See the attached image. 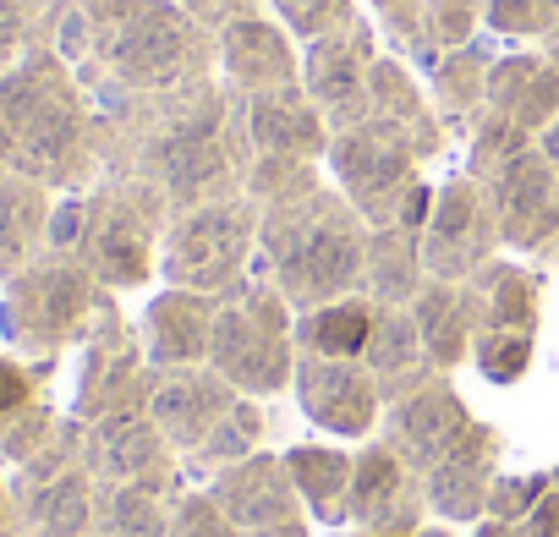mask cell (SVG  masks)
<instances>
[{
  "label": "cell",
  "mask_w": 559,
  "mask_h": 537,
  "mask_svg": "<svg viewBox=\"0 0 559 537\" xmlns=\"http://www.w3.org/2000/svg\"><path fill=\"white\" fill-rule=\"evenodd\" d=\"M99 159L105 176H138L159 187L170 214L241 198L252 165L241 94H230L219 77H203L176 94L99 110Z\"/></svg>",
  "instance_id": "1"
},
{
  "label": "cell",
  "mask_w": 559,
  "mask_h": 537,
  "mask_svg": "<svg viewBox=\"0 0 559 537\" xmlns=\"http://www.w3.org/2000/svg\"><path fill=\"white\" fill-rule=\"evenodd\" d=\"M50 45L72 61L99 110L219 77L214 34L181 0H72Z\"/></svg>",
  "instance_id": "2"
},
{
  "label": "cell",
  "mask_w": 559,
  "mask_h": 537,
  "mask_svg": "<svg viewBox=\"0 0 559 537\" xmlns=\"http://www.w3.org/2000/svg\"><path fill=\"white\" fill-rule=\"evenodd\" d=\"M0 165L50 192H88L105 176L99 105L56 45H34L0 77Z\"/></svg>",
  "instance_id": "3"
},
{
  "label": "cell",
  "mask_w": 559,
  "mask_h": 537,
  "mask_svg": "<svg viewBox=\"0 0 559 537\" xmlns=\"http://www.w3.org/2000/svg\"><path fill=\"white\" fill-rule=\"evenodd\" d=\"M368 236L373 225L346 203L335 181H324L292 203L258 208L252 275H263L297 313L341 302V297H362Z\"/></svg>",
  "instance_id": "4"
},
{
  "label": "cell",
  "mask_w": 559,
  "mask_h": 537,
  "mask_svg": "<svg viewBox=\"0 0 559 537\" xmlns=\"http://www.w3.org/2000/svg\"><path fill=\"white\" fill-rule=\"evenodd\" d=\"M170 203L159 187L138 176H99L88 192H67L56 203L50 247L78 258L105 291H143L159 281V247L170 230Z\"/></svg>",
  "instance_id": "5"
},
{
  "label": "cell",
  "mask_w": 559,
  "mask_h": 537,
  "mask_svg": "<svg viewBox=\"0 0 559 537\" xmlns=\"http://www.w3.org/2000/svg\"><path fill=\"white\" fill-rule=\"evenodd\" d=\"M110 308H121L116 291H105L78 258L45 247L28 268L0 281V346L56 373Z\"/></svg>",
  "instance_id": "6"
},
{
  "label": "cell",
  "mask_w": 559,
  "mask_h": 537,
  "mask_svg": "<svg viewBox=\"0 0 559 537\" xmlns=\"http://www.w3.org/2000/svg\"><path fill=\"white\" fill-rule=\"evenodd\" d=\"M209 368L252 401H274L292 390V379H297V308L263 275H247L236 291L219 297Z\"/></svg>",
  "instance_id": "7"
},
{
  "label": "cell",
  "mask_w": 559,
  "mask_h": 537,
  "mask_svg": "<svg viewBox=\"0 0 559 537\" xmlns=\"http://www.w3.org/2000/svg\"><path fill=\"white\" fill-rule=\"evenodd\" d=\"M324 170L373 230L379 225H406V230L428 225L433 181L423 176V159L412 154V143L395 138L390 127L362 121L352 132H335Z\"/></svg>",
  "instance_id": "8"
},
{
  "label": "cell",
  "mask_w": 559,
  "mask_h": 537,
  "mask_svg": "<svg viewBox=\"0 0 559 537\" xmlns=\"http://www.w3.org/2000/svg\"><path fill=\"white\" fill-rule=\"evenodd\" d=\"M252 258H258V203L241 192V198L198 203L170 219L159 247V281L181 291L225 297L252 275Z\"/></svg>",
  "instance_id": "9"
},
{
  "label": "cell",
  "mask_w": 559,
  "mask_h": 537,
  "mask_svg": "<svg viewBox=\"0 0 559 537\" xmlns=\"http://www.w3.org/2000/svg\"><path fill=\"white\" fill-rule=\"evenodd\" d=\"M154 379H159V368L148 362L138 324H127L121 308H110L99 319V330L78 346L67 411L78 422H99V417H116V411H148Z\"/></svg>",
  "instance_id": "10"
},
{
  "label": "cell",
  "mask_w": 559,
  "mask_h": 537,
  "mask_svg": "<svg viewBox=\"0 0 559 537\" xmlns=\"http://www.w3.org/2000/svg\"><path fill=\"white\" fill-rule=\"evenodd\" d=\"M504 236L488 203V187L472 181L466 170L444 176L433 187V208L423 225V263H428V281H455L466 286L488 258H499Z\"/></svg>",
  "instance_id": "11"
},
{
  "label": "cell",
  "mask_w": 559,
  "mask_h": 537,
  "mask_svg": "<svg viewBox=\"0 0 559 537\" xmlns=\"http://www.w3.org/2000/svg\"><path fill=\"white\" fill-rule=\"evenodd\" d=\"M83 466L94 472V482H138L165 499H181L192 488L181 455L170 450V439L148 411H116L83 422Z\"/></svg>",
  "instance_id": "12"
},
{
  "label": "cell",
  "mask_w": 559,
  "mask_h": 537,
  "mask_svg": "<svg viewBox=\"0 0 559 537\" xmlns=\"http://www.w3.org/2000/svg\"><path fill=\"white\" fill-rule=\"evenodd\" d=\"M203 488L214 493V504L230 515V526L241 537H313V515L292 482V466L274 450H258V455L214 472Z\"/></svg>",
  "instance_id": "13"
},
{
  "label": "cell",
  "mask_w": 559,
  "mask_h": 537,
  "mask_svg": "<svg viewBox=\"0 0 559 537\" xmlns=\"http://www.w3.org/2000/svg\"><path fill=\"white\" fill-rule=\"evenodd\" d=\"M373 61H379V28L368 17H352L346 28L302 45V88L335 132H352L368 121Z\"/></svg>",
  "instance_id": "14"
},
{
  "label": "cell",
  "mask_w": 559,
  "mask_h": 537,
  "mask_svg": "<svg viewBox=\"0 0 559 537\" xmlns=\"http://www.w3.org/2000/svg\"><path fill=\"white\" fill-rule=\"evenodd\" d=\"M292 395H297L302 417L330 439H357L362 444L384 422V395H379L362 357H302L297 351Z\"/></svg>",
  "instance_id": "15"
},
{
  "label": "cell",
  "mask_w": 559,
  "mask_h": 537,
  "mask_svg": "<svg viewBox=\"0 0 559 537\" xmlns=\"http://www.w3.org/2000/svg\"><path fill=\"white\" fill-rule=\"evenodd\" d=\"M472 422H477V417L466 411L455 379H450V373H433L428 384H417L412 395H401V401L384 406L379 439H384L417 477H428V472L466 439Z\"/></svg>",
  "instance_id": "16"
},
{
  "label": "cell",
  "mask_w": 559,
  "mask_h": 537,
  "mask_svg": "<svg viewBox=\"0 0 559 537\" xmlns=\"http://www.w3.org/2000/svg\"><path fill=\"white\" fill-rule=\"evenodd\" d=\"M483 187H488V203H493L504 247L526 252V258H543L548 241L559 236V176H554L548 154L532 143L526 154L499 165Z\"/></svg>",
  "instance_id": "17"
},
{
  "label": "cell",
  "mask_w": 559,
  "mask_h": 537,
  "mask_svg": "<svg viewBox=\"0 0 559 537\" xmlns=\"http://www.w3.org/2000/svg\"><path fill=\"white\" fill-rule=\"evenodd\" d=\"M214 56H219V83L241 99L302 83V50L274 12H252V17L225 23L214 34Z\"/></svg>",
  "instance_id": "18"
},
{
  "label": "cell",
  "mask_w": 559,
  "mask_h": 537,
  "mask_svg": "<svg viewBox=\"0 0 559 537\" xmlns=\"http://www.w3.org/2000/svg\"><path fill=\"white\" fill-rule=\"evenodd\" d=\"M236 406H241V390L230 379H219L209 362L203 368H159L154 395H148V417L159 422V433L170 439L181 466L214 439V428Z\"/></svg>",
  "instance_id": "19"
},
{
  "label": "cell",
  "mask_w": 559,
  "mask_h": 537,
  "mask_svg": "<svg viewBox=\"0 0 559 537\" xmlns=\"http://www.w3.org/2000/svg\"><path fill=\"white\" fill-rule=\"evenodd\" d=\"M428 493L423 477L373 433L357 450V472H352V526L357 532H423L428 526Z\"/></svg>",
  "instance_id": "20"
},
{
  "label": "cell",
  "mask_w": 559,
  "mask_h": 537,
  "mask_svg": "<svg viewBox=\"0 0 559 537\" xmlns=\"http://www.w3.org/2000/svg\"><path fill=\"white\" fill-rule=\"evenodd\" d=\"M50 368L0 346V472L28 466L67 422V406L50 395Z\"/></svg>",
  "instance_id": "21"
},
{
  "label": "cell",
  "mask_w": 559,
  "mask_h": 537,
  "mask_svg": "<svg viewBox=\"0 0 559 537\" xmlns=\"http://www.w3.org/2000/svg\"><path fill=\"white\" fill-rule=\"evenodd\" d=\"M368 121H379V127H390L395 138H406L423 165L444 159V154H450V138H455V132L444 127V116L433 110L423 72H417L412 61H401L395 50H379V61H373V77H368Z\"/></svg>",
  "instance_id": "22"
},
{
  "label": "cell",
  "mask_w": 559,
  "mask_h": 537,
  "mask_svg": "<svg viewBox=\"0 0 559 537\" xmlns=\"http://www.w3.org/2000/svg\"><path fill=\"white\" fill-rule=\"evenodd\" d=\"M499 461H504V433L493 422H472L466 439L423 477L428 510L444 526H477L488 515V493L499 482Z\"/></svg>",
  "instance_id": "23"
},
{
  "label": "cell",
  "mask_w": 559,
  "mask_h": 537,
  "mask_svg": "<svg viewBox=\"0 0 559 537\" xmlns=\"http://www.w3.org/2000/svg\"><path fill=\"white\" fill-rule=\"evenodd\" d=\"M214 313H219V297L159 286L143 302V319H138L148 362L154 368H203L209 362V341H214Z\"/></svg>",
  "instance_id": "24"
},
{
  "label": "cell",
  "mask_w": 559,
  "mask_h": 537,
  "mask_svg": "<svg viewBox=\"0 0 559 537\" xmlns=\"http://www.w3.org/2000/svg\"><path fill=\"white\" fill-rule=\"evenodd\" d=\"M247 110V138L252 154H292V159H330L335 127L324 121V110L308 99V88H274V94H252L241 99Z\"/></svg>",
  "instance_id": "25"
},
{
  "label": "cell",
  "mask_w": 559,
  "mask_h": 537,
  "mask_svg": "<svg viewBox=\"0 0 559 537\" xmlns=\"http://www.w3.org/2000/svg\"><path fill=\"white\" fill-rule=\"evenodd\" d=\"M12 482V499H17V515H23V532L28 537H94V472L78 461V466H61L50 477H7Z\"/></svg>",
  "instance_id": "26"
},
{
  "label": "cell",
  "mask_w": 559,
  "mask_h": 537,
  "mask_svg": "<svg viewBox=\"0 0 559 537\" xmlns=\"http://www.w3.org/2000/svg\"><path fill=\"white\" fill-rule=\"evenodd\" d=\"M488 110L543 138L559 121V67L543 50H499L488 72Z\"/></svg>",
  "instance_id": "27"
},
{
  "label": "cell",
  "mask_w": 559,
  "mask_h": 537,
  "mask_svg": "<svg viewBox=\"0 0 559 537\" xmlns=\"http://www.w3.org/2000/svg\"><path fill=\"white\" fill-rule=\"evenodd\" d=\"M56 203H61V192L0 165V281H12L17 268H28L50 247Z\"/></svg>",
  "instance_id": "28"
},
{
  "label": "cell",
  "mask_w": 559,
  "mask_h": 537,
  "mask_svg": "<svg viewBox=\"0 0 559 537\" xmlns=\"http://www.w3.org/2000/svg\"><path fill=\"white\" fill-rule=\"evenodd\" d=\"M466 297H472V313H477V335L483 330L537 335V324H543V275L526 268L521 258H504V252L488 258L466 281Z\"/></svg>",
  "instance_id": "29"
},
{
  "label": "cell",
  "mask_w": 559,
  "mask_h": 537,
  "mask_svg": "<svg viewBox=\"0 0 559 537\" xmlns=\"http://www.w3.org/2000/svg\"><path fill=\"white\" fill-rule=\"evenodd\" d=\"M362 362H368V373H373L384 406L433 379V362H428V346H423V330H417L412 308L373 302V335H368V346H362Z\"/></svg>",
  "instance_id": "30"
},
{
  "label": "cell",
  "mask_w": 559,
  "mask_h": 537,
  "mask_svg": "<svg viewBox=\"0 0 559 537\" xmlns=\"http://www.w3.org/2000/svg\"><path fill=\"white\" fill-rule=\"evenodd\" d=\"M493 61H499V39L477 34L472 45L439 56V61L423 72L428 99H433V110L444 116V127H450L455 138H466V127H472L477 110L488 105V72H493Z\"/></svg>",
  "instance_id": "31"
},
{
  "label": "cell",
  "mask_w": 559,
  "mask_h": 537,
  "mask_svg": "<svg viewBox=\"0 0 559 537\" xmlns=\"http://www.w3.org/2000/svg\"><path fill=\"white\" fill-rule=\"evenodd\" d=\"M292 466V482L313 515V526H352V472H357V450L346 455L341 444H292L280 450Z\"/></svg>",
  "instance_id": "32"
},
{
  "label": "cell",
  "mask_w": 559,
  "mask_h": 537,
  "mask_svg": "<svg viewBox=\"0 0 559 537\" xmlns=\"http://www.w3.org/2000/svg\"><path fill=\"white\" fill-rule=\"evenodd\" d=\"M412 319L423 330V346H428V362L433 373H455L472 362V341H477V313H472V297L466 286L455 281H428L412 302Z\"/></svg>",
  "instance_id": "33"
},
{
  "label": "cell",
  "mask_w": 559,
  "mask_h": 537,
  "mask_svg": "<svg viewBox=\"0 0 559 537\" xmlns=\"http://www.w3.org/2000/svg\"><path fill=\"white\" fill-rule=\"evenodd\" d=\"M423 286H428L423 230H406V225H379V230L368 236V275H362V297L390 302V308H412Z\"/></svg>",
  "instance_id": "34"
},
{
  "label": "cell",
  "mask_w": 559,
  "mask_h": 537,
  "mask_svg": "<svg viewBox=\"0 0 559 537\" xmlns=\"http://www.w3.org/2000/svg\"><path fill=\"white\" fill-rule=\"evenodd\" d=\"M368 335H373V297H341V302L297 313L302 357H362Z\"/></svg>",
  "instance_id": "35"
},
{
  "label": "cell",
  "mask_w": 559,
  "mask_h": 537,
  "mask_svg": "<svg viewBox=\"0 0 559 537\" xmlns=\"http://www.w3.org/2000/svg\"><path fill=\"white\" fill-rule=\"evenodd\" d=\"M176 499L138 482H99L94 493V537H170Z\"/></svg>",
  "instance_id": "36"
},
{
  "label": "cell",
  "mask_w": 559,
  "mask_h": 537,
  "mask_svg": "<svg viewBox=\"0 0 559 537\" xmlns=\"http://www.w3.org/2000/svg\"><path fill=\"white\" fill-rule=\"evenodd\" d=\"M483 34L515 50H543L559 34V0H488Z\"/></svg>",
  "instance_id": "37"
},
{
  "label": "cell",
  "mask_w": 559,
  "mask_h": 537,
  "mask_svg": "<svg viewBox=\"0 0 559 537\" xmlns=\"http://www.w3.org/2000/svg\"><path fill=\"white\" fill-rule=\"evenodd\" d=\"M67 7L72 0H0V77H7L34 45H50Z\"/></svg>",
  "instance_id": "38"
},
{
  "label": "cell",
  "mask_w": 559,
  "mask_h": 537,
  "mask_svg": "<svg viewBox=\"0 0 559 537\" xmlns=\"http://www.w3.org/2000/svg\"><path fill=\"white\" fill-rule=\"evenodd\" d=\"M330 176H324V165L319 159H292V154H252V165H247V198L258 203V208H274V203H292V198H302V192H313V187H324Z\"/></svg>",
  "instance_id": "39"
},
{
  "label": "cell",
  "mask_w": 559,
  "mask_h": 537,
  "mask_svg": "<svg viewBox=\"0 0 559 537\" xmlns=\"http://www.w3.org/2000/svg\"><path fill=\"white\" fill-rule=\"evenodd\" d=\"M537 138L526 132V127H515L510 116H499V110H477V121L466 127V176L472 181H488L499 165H510L515 154H526Z\"/></svg>",
  "instance_id": "40"
},
{
  "label": "cell",
  "mask_w": 559,
  "mask_h": 537,
  "mask_svg": "<svg viewBox=\"0 0 559 537\" xmlns=\"http://www.w3.org/2000/svg\"><path fill=\"white\" fill-rule=\"evenodd\" d=\"M368 12H373L379 39H384L401 61H412L417 72H428V34H423L428 0H368Z\"/></svg>",
  "instance_id": "41"
},
{
  "label": "cell",
  "mask_w": 559,
  "mask_h": 537,
  "mask_svg": "<svg viewBox=\"0 0 559 537\" xmlns=\"http://www.w3.org/2000/svg\"><path fill=\"white\" fill-rule=\"evenodd\" d=\"M532 357H537V335H521V330H483L472 341V368L488 384H521Z\"/></svg>",
  "instance_id": "42"
},
{
  "label": "cell",
  "mask_w": 559,
  "mask_h": 537,
  "mask_svg": "<svg viewBox=\"0 0 559 537\" xmlns=\"http://www.w3.org/2000/svg\"><path fill=\"white\" fill-rule=\"evenodd\" d=\"M483 7L488 0H428V17H423V34H428V67L461 45H472L483 34Z\"/></svg>",
  "instance_id": "43"
},
{
  "label": "cell",
  "mask_w": 559,
  "mask_h": 537,
  "mask_svg": "<svg viewBox=\"0 0 559 537\" xmlns=\"http://www.w3.org/2000/svg\"><path fill=\"white\" fill-rule=\"evenodd\" d=\"M269 12L292 28L297 45H313V39L346 28L352 17H362V12H357V0H269Z\"/></svg>",
  "instance_id": "44"
},
{
  "label": "cell",
  "mask_w": 559,
  "mask_h": 537,
  "mask_svg": "<svg viewBox=\"0 0 559 537\" xmlns=\"http://www.w3.org/2000/svg\"><path fill=\"white\" fill-rule=\"evenodd\" d=\"M554 488V466L548 472H499L493 493H488V515L493 521H526L532 504Z\"/></svg>",
  "instance_id": "45"
},
{
  "label": "cell",
  "mask_w": 559,
  "mask_h": 537,
  "mask_svg": "<svg viewBox=\"0 0 559 537\" xmlns=\"http://www.w3.org/2000/svg\"><path fill=\"white\" fill-rule=\"evenodd\" d=\"M170 537H241L230 526V515L214 504L209 488H187L176 499V515H170Z\"/></svg>",
  "instance_id": "46"
},
{
  "label": "cell",
  "mask_w": 559,
  "mask_h": 537,
  "mask_svg": "<svg viewBox=\"0 0 559 537\" xmlns=\"http://www.w3.org/2000/svg\"><path fill=\"white\" fill-rule=\"evenodd\" d=\"M181 7L209 28V34H219L225 23H236V17H252V12H263L269 0H181Z\"/></svg>",
  "instance_id": "47"
},
{
  "label": "cell",
  "mask_w": 559,
  "mask_h": 537,
  "mask_svg": "<svg viewBox=\"0 0 559 537\" xmlns=\"http://www.w3.org/2000/svg\"><path fill=\"white\" fill-rule=\"evenodd\" d=\"M526 532L532 537H559V466H554V488L532 504V515H526Z\"/></svg>",
  "instance_id": "48"
},
{
  "label": "cell",
  "mask_w": 559,
  "mask_h": 537,
  "mask_svg": "<svg viewBox=\"0 0 559 537\" xmlns=\"http://www.w3.org/2000/svg\"><path fill=\"white\" fill-rule=\"evenodd\" d=\"M472 537H532V532H526V521H493V515H483L472 526Z\"/></svg>",
  "instance_id": "49"
},
{
  "label": "cell",
  "mask_w": 559,
  "mask_h": 537,
  "mask_svg": "<svg viewBox=\"0 0 559 537\" xmlns=\"http://www.w3.org/2000/svg\"><path fill=\"white\" fill-rule=\"evenodd\" d=\"M537 148L548 154V165H554V176H559V121H554V127H548V132L537 138Z\"/></svg>",
  "instance_id": "50"
},
{
  "label": "cell",
  "mask_w": 559,
  "mask_h": 537,
  "mask_svg": "<svg viewBox=\"0 0 559 537\" xmlns=\"http://www.w3.org/2000/svg\"><path fill=\"white\" fill-rule=\"evenodd\" d=\"M412 537H461V532H455V526H444V521H428V526H423V532H412Z\"/></svg>",
  "instance_id": "51"
},
{
  "label": "cell",
  "mask_w": 559,
  "mask_h": 537,
  "mask_svg": "<svg viewBox=\"0 0 559 537\" xmlns=\"http://www.w3.org/2000/svg\"><path fill=\"white\" fill-rule=\"evenodd\" d=\"M341 537H401V532H357V526H346Z\"/></svg>",
  "instance_id": "52"
},
{
  "label": "cell",
  "mask_w": 559,
  "mask_h": 537,
  "mask_svg": "<svg viewBox=\"0 0 559 537\" xmlns=\"http://www.w3.org/2000/svg\"><path fill=\"white\" fill-rule=\"evenodd\" d=\"M17 537H28V532H17Z\"/></svg>",
  "instance_id": "53"
},
{
  "label": "cell",
  "mask_w": 559,
  "mask_h": 537,
  "mask_svg": "<svg viewBox=\"0 0 559 537\" xmlns=\"http://www.w3.org/2000/svg\"><path fill=\"white\" fill-rule=\"evenodd\" d=\"M554 39H559V34H554Z\"/></svg>",
  "instance_id": "54"
}]
</instances>
